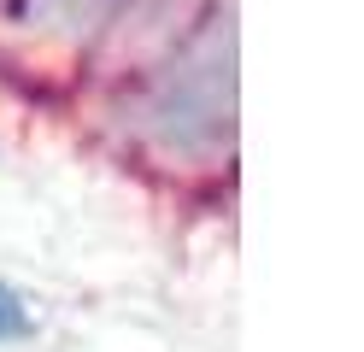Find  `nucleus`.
Masks as SVG:
<instances>
[{
	"label": "nucleus",
	"mask_w": 364,
	"mask_h": 352,
	"mask_svg": "<svg viewBox=\"0 0 364 352\" xmlns=\"http://www.w3.org/2000/svg\"><path fill=\"white\" fill-rule=\"evenodd\" d=\"M147 129L171 153H218L235 135V23L212 18L147 88Z\"/></svg>",
	"instance_id": "obj_1"
},
{
	"label": "nucleus",
	"mask_w": 364,
	"mask_h": 352,
	"mask_svg": "<svg viewBox=\"0 0 364 352\" xmlns=\"http://www.w3.org/2000/svg\"><path fill=\"white\" fill-rule=\"evenodd\" d=\"M36 335V305L12 288V282H0V346H18Z\"/></svg>",
	"instance_id": "obj_2"
},
{
	"label": "nucleus",
	"mask_w": 364,
	"mask_h": 352,
	"mask_svg": "<svg viewBox=\"0 0 364 352\" xmlns=\"http://www.w3.org/2000/svg\"><path fill=\"white\" fill-rule=\"evenodd\" d=\"M118 6H124V0H71V12H77V18H88V23H100V18H112Z\"/></svg>",
	"instance_id": "obj_3"
}]
</instances>
